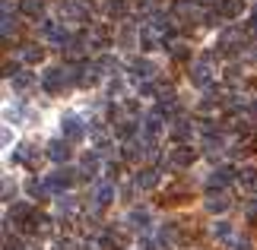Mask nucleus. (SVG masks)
Segmentation results:
<instances>
[{"mask_svg":"<svg viewBox=\"0 0 257 250\" xmlns=\"http://www.w3.org/2000/svg\"><path fill=\"white\" fill-rule=\"evenodd\" d=\"M213 79H216V70H213V54H203L200 61H197L191 67V83L197 89H210L213 86Z\"/></svg>","mask_w":257,"mask_h":250,"instance_id":"nucleus-2","label":"nucleus"},{"mask_svg":"<svg viewBox=\"0 0 257 250\" xmlns=\"http://www.w3.org/2000/svg\"><path fill=\"white\" fill-rule=\"evenodd\" d=\"M235 177H238V171H235V168H229V165L216 168V171L210 174V190H222L225 184H232Z\"/></svg>","mask_w":257,"mask_h":250,"instance_id":"nucleus-13","label":"nucleus"},{"mask_svg":"<svg viewBox=\"0 0 257 250\" xmlns=\"http://www.w3.org/2000/svg\"><path fill=\"white\" fill-rule=\"evenodd\" d=\"M32 212H35V209H29V206H23V203H16L13 209H10V218H13L16 225H26V222H29V215H32Z\"/></svg>","mask_w":257,"mask_h":250,"instance_id":"nucleus-25","label":"nucleus"},{"mask_svg":"<svg viewBox=\"0 0 257 250\" xmlns=\"http://www.w3.org/2000/svg\"><path fill=\"white\" fill-rule=\"evenodd\" d=\"M244 42H248V35L241 32V29H225V32L219 35V54H238L241 48H244Z\"/></svg>","mask_w":257,"mask_h":250,"instance_id":"nucleus-3","label":"nucleus"},{"mask_svg":"<svg viewBox=\"0 0 257 250\" xmlns=\"http://www.w3.org/2000/svg\"><path fill=\"white\" fill-rule=\"evenodd\" d=\"M45 57V48H38V45H23V61L26 64H38Z\"/></svg>","mask_w":257,"mask_h":250,"instance_id":"nucleus-26","label":"nucleus"},{"mask_svg":"<svg viewBox=\"0 0 257 250\" xmlns=\"http://www.w3.org/2000/svg\"><path fill=\"white\" fill-rule=\"evenodd\" d=\"M32 86H35V76H29V73H16L13 76V89H16V92H29Z\"/></svg>","mask_w":257,"mask_h":250,"instance_id":"nucleus-27","label":"nucleus"},{"mask_svg":"<svg viewBox=\"0 0 257 250\" xmlns=\"http://www.w3.org/2000/svg\"><path fill=\"white\" fill-rule=\"evenodd\" d=\"M76 174H80V171H73V168H57L54 174L45 177V184H48V190H51V193H64V190L76 181Z\"/></svg>","mask_w":257,"mask_h":250,"instance_id":"nucleus-4","label":"nucleus"},{"mask_svg":"<svg viewBox=\"0 0 257 250\" xmlns=\"http://www.w3.org/2000/svg\"><path fill=\"white\" fill-rule=\"evenodd\" d=\"M57 16H61L64 23H86V19H89V10L83 4H76V0H61Z\"/></svg>","mask_w":257,"mask_h":250,"instance_id":"nucleus-5","label":"nucleus"},{"mask_svg":"<svg viewBox=\"0 0 257 250\" xmlns=\"http://www.w3.org/2000/svg\"><path fill=\"white\" fill-rule=\"evenodd\" d=\"M206 152H210V155L222 152V139H219V136H213V133H206Z\"/></svg>","mask_w":257,"mask_h":250,"instance_id":"nucleus-32","label":"nucleus"},{"mask_svg":"<svg viewBox=\"0 0 257 250\" xmlns=\"http://www.w3.org/2000/svg\"><path fill=\"white\" fill-rule=\"evenodd\" d=\"M70 139H51V143H48V158H51V162H57V165H67L70 162Z\"/></svg>","mask_w":257,"mask_h":250,"instance_id":"nucleus-11","label":"nucleus"},{"mask_svg":"<svg viewBox=\"0 0 257 250\" xmlns=\"http://www.w3.org/2000/svg\"><path fill=\"white\" fill-rule=\"evenodd\" d=\"M61 133H64V139L76 143V139H83V136H86V124H83L76 114H67L64 121H61Z\"/></svg>","mask_w":257,"mask_h":250,"instance_id":"nucleus-8","label":"nucleus"},{"mask_svg":"<svg viewBox=\"0 0 257 250\" xmlns=\"http://www.w3.org/2000/svg\"><path fill=\"white\" fill-rule=\"evenodd\" d=\"M89 42L98 45V48H108V42H111V32H108L105 26H95L92 32H89Z\"/></svg>","mask_w":257,"mask_h":250,"instance_id":"nucleus-24","label":"nucleus"},{"mask_svg":"<svg viewBox=\"0 0 257 250\" xmlns=\"http://www.w3.org/2000/svg\"><path fill=\"white\" fill-rule=\"evenodd\" d=\"M127 73H131V79H137V83H146V79L156 76V64L146 61V57H134V61L127 64Z\"/></svg>","mask_w":257,"mask_h":250,"instance_id":"nucleus-6","label":"nucleus"},{"mask_svg":"<svg viewBox=\"0 0 257 250\" xmlns=\"http://www.w3.org/2000/svg\"><path fill=\"white\" fill-rule=\"evenodd\" d=\"M26 193L32 196V199H45L48 196V184L38 181V177H29V181H26Z\"/></svg>","mask_w":257,"mask_h":250,"instance_id":"nucleus-20","label":"nucleus"},{"mask_svg":"<svg viewBox=\"0 0 257 250\" xmlns=\"http://www.w3.org/2000/svg\"><path fill=\"white\" fill-rule=\"evenodd\" d=\"M137 187L140 190H156L159 187V168H143V171L137 174Z\"/></svg>","mask_w":257,"mask_h":250,"instance_id":"nucleus-15","label":"nucleus"},{"mask_svg":"<svg viewBox=\"0 0 257 250\" xmlns=\"http://www.w3.org/2000/svg\"><path fill=\"white\" fill-rule=\"evenodd\" d=\"M13 193H16V187L10 184V181H4V199H10V196H13Z\"/></svg>","mask_w":257,"mask_h":250,"instance_id":"nucleus-34","label":"nucleus"},{"mask_svg":"<svg viewBox=\"0 0 257 250\" xmlns=\"http://www.w3.org/2000/svg\"><path fill=\"white\" fill-rule=\"evenodd\" d=\"M229 250H251L248 237H229Z\"/></svg>","mask_w":257,"mask_h":250,"instance_id":"nucleus-33","label":"nucleus"},{"mask_svg":"<svg viewBox=\"0 0 257 250\" xmlns=\"http://www.w3.org/2000/svg\"><path fill=\"white\" fill-rule=\"evenodd\" d=\"M102 247H105V250H127V234H124V231H114V228H111V231L102 234Z\"/></svg>","mask_w":257,"mask_h":250,"instance_id":"nucleus-14","label":"nucleus"},{"mask_svg":"<svg viewBox=\"0 0 257 250\" xmlns=\"http://www.w3.org/2000/svg\"><path fill=\"white\" fill-rule=\"evenodd\" d=\"M127 222H131L134 231H146V228H150V212H146V209H134V212L127 215Z\"/></svg>","mask_w":257,"mask_h":250,"instance_id":"nucleus-17","label":"nucleus"},{"mask_svg":"<svg viewBox=\"0 0 257 250\" xmlns=\"http://www.w3.org/2000/svg\"><path fill=\"white\" fill-rule=\"evenodd\" d=\"M191 133H194V124H187V121H175V127H172V139H175L178 146H181Z\"/></svg>","mask_w":257,"mask_h":250,"instance_id":"nucleus-22","label":"nucleus"},{"mask_svg":"<svg viewBox=\"0 0 257 250\" xmlns=\"http://www.w3.org/2000/svg\"><path fill=\"white\" fill-rule=\"evenodd\" d=\"M213 237L229 241V237H232V225H229V222H216V225H213Z\"/></svg>","mask_w":257,"mask_h":250,"instance_id":"nucleus-30","label":"nucleus"},{"mask_svg":"<svg viewBox=\"0 0 257 250\" xmlns=\"http://www.w3.org/2000/svg\"><path fill=\"white\" fill-rule=\"evenodd\" d=\"M19 10H23L29 19H38V16L45 13V0H23V4H19Z\"/></svg>","mask_w":257,"mask_h":250,"instance_id":"nucleus-23","label":"nucleus"},{"mask_svg":"<svg viewBox=\"0 0 257 250\" xmlns=\"http://www.w3.org/2000/svg\"><path fill=\"white\" fill-rule=\"evenodd\" d=\"M95 171H98V155H89V152H86V158H83V171H80V174H83V177H92Z\"/></svg>","mask_w":257,"mask_h":250,"instance_id":"nucleus-29","label":"nucleus"},{"mask_svg":"<svg viewBox=\"0 0 257 250\" xmlns=\"http://www.w3.org/2000/svg\"><path fill=\"white\" fill-rule=\"evenodd\" d=\"M111 199H114V184H111V181H98L95 190H92V203H95V209H105Z\"/></svg>","mask_w":257,"mask_h":250,"instance_id":"nucleus-12","label":"nucleus"},{"mask_svg":"<svg viewBox=\"0 0 257 250\" xmlns=\"http://www.w3.org/2000/svg\"><path fill=\"white\" fill-rule=\"evenodd\" d=\"M57 209H61V215H80V199H76V196H61V199H57Z\"/></svg>","mask_w":257,"mask_h":250,"instance_id":"nucleus-18","label":"nucleus"},{"mask_svg":"<svg viewBox=\"0 0 257 250\" xmlns=\"http://www.w3.org/2000/svg\"><path fill=\"white\" fill-rule=\"evenodd\" d=\"M54 250H73V241H57Z\"/></svg>","mask_w":257,"mask_h":250,"instance_id":"nucleus-35","label":"nucleus"},{"mask_svg":"<svg viewBox=\"0 0 257 250\" xmlns=\"http://www.w3.org/2000/svg\"><path fill=\"white\" fill-rule=\"evenodd\" d=\"M42 32H45L48 42L57 45V48H70V42H73V35L67 32L61 23H45V26H42Z\"/></svg>","mask_w":257,"mask_h":250,"instance_id":"nucleus-7","label":"nucleus"},{"mask_svg":"<svg viewBox=\"0 0 257 250\" xmlns=\"http://www.w3.org/2000/svg\"><path fill=\"white\" fill-rule=\"evenodd\" d=\"M127 13V4H124V0H111V4H108V16H111V19H121Z\"/></svg>","mask_w":257,"mask_h":250,"instance_id":"nucleus-31","label":"nucleus"},{"mask_svg":"<svg viewBox=\"0 0 257 250\" xmlns=\"http://www.w3.org/2000/svg\"><path fill=\"white\" fill-rule=\"evenodd\" d=\"M232 206V199L222 193V190H216V193H210L206 196V209H210V212H225V209Z\"/></svg>","mask_w":257,"mask_h":250,"instance_id":"nucleus-16","label":"nucleus"},{"mask_svg":"<svg viewBox=\"0 0 257 250\" xmlns=\"http://www.w3.org/2000/svg\"><path fill=\"white\" fill-rule=\"evenodd\" d=\"M241 10H244V0H222L219 13H222L225 19H238V16H241Z\"/></svg>","mask_w":257,"mask_h":250,"instance_id":"nucleus-21","label":"nucleus"},{"mask_svg":"<svg viewBox=\"0 0 257 250\" xmlns=\"http://www.w3.org/2000/svg\"><path fill=\"white\" fill-rule=\"evenodd\" d=\"M194 158H197V152L187 143H181V146H175L172 149V155H169V165L172 168H191L194 165Z\"/></svg>","mask_w":257,"mask_h":250,"instance_id":"nucleus-10","label":"nucleus"},{"mask_svg":"<svg viewBox=\"0 0 257 250\" xmlns=\"http://www.w3.org/2000/svg\"><path fill=\"white\" fill-rule=\"evenodd\" d=\"M238 184L244 190H257V168L254 165H244L241 171H238Z\"/></svg>","mask_w":257,"mask_h":250,"instance_id":"nucleus-19","label":"nucleus"},{"mask_svg":"<svg viewBox=\"0 0 257 250\" xmlns=\"http://www.w3.org/2000/svg\"><path fill=\"white\" fill-rule=\"evenodd\" d=\"M194 16H200V10H197L194 0H175L172 4V19L175 23H191Z\"/></svg>","mask_w":257,"mask_h":250,"instance_id":"nucleus-9","label":"nucleus"},{"mask_svg":"<svg viewBox=\"0 0 257 250\" xmlns=\"http://www.w3.org/2000/svg\"><path fill=\"white\" fill-rule=\"evenodd\" d=\"M153 92H156V86H150V83L140 86V95H153Z\"/></svg>","mask_w":257,"mask_h":250,"instance_id":"nucleus-36","label":"nucleus"},{"mask_svg":"<svg viewBox=\"0 0 257 250\" xmlns=\"http://www.w3.org/2000/svg\"><path fill=\"white\" fill-rule=\"evenodd\" d=\"M73 83V76H70V70H61V67H51V70H45L42 73V89L45 92H51V95H61L67 86Z\"/></svg>","mask_w":257,"mask_h":250,"instance_id":"nucleus-1","label":"nucleus"},{"mask_svg":"<svg viewBox=\"0 0 257 250\" xmlns=\"http://www.w3.org/2000/svg\"><path fill=\"white\" fill-rule=\"evenodd\" d=\"M95 70H98V73H114L117 61H114L111 54H102V57H98V64H95Z\"/></svg>","mask_w":257,"mask_h":250,"instance_id":"nucleus-28","label":"nucleus"},{"mask_svg":"<svg viewBox=\"0 0 257 250\" xmlns=\"http://www.w3.org/2000/svg\"><path fill=\"white\" fill-rule=\"evenodd\" d=\"M251 35H257V7H254V13H251Z\"/></svg>","mask_w":257,"mask_h":250,"instance_id":"nucleus-37","label":"nucleus"}]
</instances>
